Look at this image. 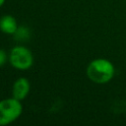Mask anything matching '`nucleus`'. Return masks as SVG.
Returning <instances> with one entry per match:
<instances>
[{
  "mask_svg": "<svg viewBox=\"0 0 126 126\" xmlns=\"http://www.w3.org/2000/svg\"><path fill=\"white\" fill-rule=\"evenodd\" d=\"M87 77L95 84H106L115 75V67L111 61L105 58H95L92 60L86 69Z\"/></svg>",
  "mask_w": 126,
  "mask_h": 126,
  "instance_id": "obj_1",
  "label": "nucleus"
},
{
  "mask_svg": "<svg viewBox=\"0 0 126 126\" xmlns=\"http://www.w3.org/2000/svg\"><path fill=\"white\" fill-rule=\"evenodd\" d=\"M22 112L23 104L21 100L13 96L0 100V126H5L16 121Z\"/></svg>",
  "mask_w": 126,
  "mask_h": 126,
  "instance_id": "obj_2",
  "label": "nucleus"
},
{
  "mask_svg": "<svg viewBox=\"0 0 126 126\" xmlns=\"http://www.w3.org/2000/svg\"><path fill=\"white\" fill-rule=\"evenodd\" d=\"M9 62L15 69L28 70L33 64L32 52L23 45L14 46L9 52Z\"/></svg>",
  "mask_w": 126,
  "mask_h": 126,
  "instance_id": "obj_3",
  "label": "nucleus"
},
{
  "mask_svg": "<svg viewBox=\"0 0 126 126\" xmlns=\"http://www.w3.org/2000/svg\"><path fill=\"white\" fill-rule=\"evenodd\" d=\"M30 91H31L30 81L25 77H20L13 84L12 96L19 100H23L28 96Z\"/></svg>",
  "mask_w": 126,
  "mask_h": 126,
  "instance_id": "obj_4",
  "label": "nucleus"
},
{
  "mask_svg": "<svg viewBox=\"0 0 126 126\" xmlns=\"http://www.w3.org/2000/svg\"><path fill=\"white\" fill-rule=\"evenodd\" d=\"M16 18L11 15H4L0 18V31L6 34H14L18 30Z\"/></svg>",
  "mask_w": 126,
  "mask_h": 126,
  "instance_id": "obj_5",
  "label": "nucleus"
},
{
  "mask_svg": "<svg viewBox=\"0 0 126 126\" xmlns=\"http://www.w3.org/2000/svg\"><path fill=\"white\" fill-rule=\"evenodd\" d=\"M13 35H15V37H17L18 40H24V39L29 38V36H30V31L27 28L21 27V28H18V30L16 31V32Z\"/></svg>",
  "mask_w": 126,
  "mask_h": 126,
  "instance_id": "obj_6",
  "label": "nucleus"
},
{
  "mask_svg": "<svg viewBox=\"0 0 126 126\" xmlns=\"http://www.w3.org/2000/svg\"><path fill=\"white\" fill-rule=\"evenodd\" d=\"M7 60H9V55H7V53L4 49H0V67L4 66L6 64Z\"/></svg>",
  "mask_w": 126,
  "mask_h": 126,
  "instance_id": "obj_7",
  "label": "nucleus"
},
{
  "mask_svg": "<svg viewBox=\"0 0 126 126\" xmlns=\"http://www.w3.org/2000/svg\"><path fill=\"white\" fill-rule=\"evenodd\" d=\"M5 1H6V0H0V7L5 3Z\"/></svg>",
  "mask_w": 126,
  "mask_h": 126,
  "instance_id": "obj_8",
  "label": "nucleus"
}]
</instances>
